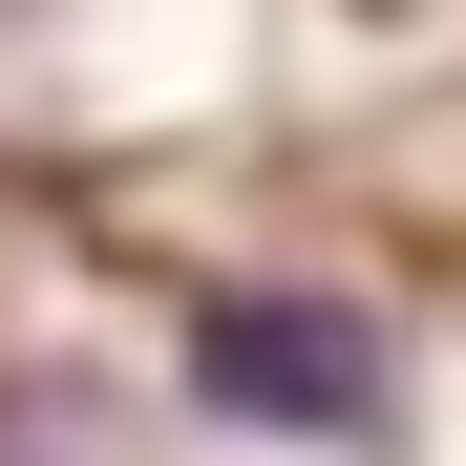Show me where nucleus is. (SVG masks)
I'll return each instance as SVG.
<instances>
[{
  "label": "nucleus",
  "instance_id": "1",
  "mask_svg": "<svg viewBox=\"0 0 466 466\" xmlns=\"http://www.w3.org/2000/svg\"><path fill=\"white\" fill-rule=\"evenodd\" d=\"M212 403H233V424H360V403H381V360H360V319L212 297Z\"/></svg>",
  "mask_w": 466,
  "mask_h": 466
}]
</instances>
